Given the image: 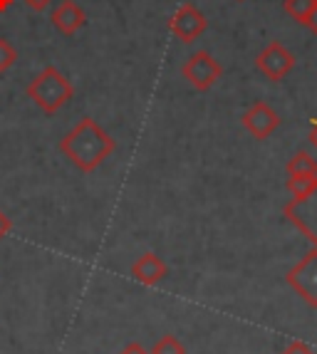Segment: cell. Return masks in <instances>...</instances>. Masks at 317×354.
Segmentation results:
<instances>
[{"label": "cell", "mask_w": 317, "mask_h": 354, "mask_svg": "<svg viewBox=\"0 0 317 354\" xmlns=\"http://www.w3.org/2000/svg\"><path fill=\"white\" fill-rule=\"evenodd\" d=\"M114 149H117V142L92 117L80 119V124L72 127L60 142V151L82 174H92L94 169H100Z\"/></svg>", "instance_id": "obj_1"}, {"label": "cell", "mask_w": 317, "mask_h": 354, "mask_svg": "<svg viewBox=\"0 0 317 354\" xmlns=\"http://www.w3.org/2000/svg\"><path fill=\"white\" fill-rule=\"evenodd\" d=\"M28 97L40 106L45 114L60 112L75 97V87L57 67L47 65L40 75L28 84Z\"/></svg>", "instance_id": "obj_2"}, {"label": "cell", "mask_w": 317, "mask_h": 354, "mask_svg": "<svg viewBox=\"0 0 317 354\" xmlns=\"http://www.w3.org/2000/svg\"><path fill=\"white\" fill-rule=\"evenodd\" d=\"M181 75L194 89L206 92V89H211L213 84L221 80V75H224V67H221V62H218L211 53L199 50V53H194L191 57L186 59V62H183Z\"/></svg>", "instance_id": "obj_3"}, {"label": "cell", "mask_w": 317, "mask_h": 354, "mask_svg": "<svg viewBox=\"0 0 317 354\" xmlns=\"http://www.w3.org/2000/svg\"><path fill=\"white\" fill-rule=\"evenodd\" d=\"M285 283L298 292V297L307 307L317 310V248L305 253L298 266L290 268L288 275H285Z\"/></svg>", "instance_id": "obj_4"}, {"label": "cell", "mask_w": 317, "mask_h": 354, "mask_svg": "<svg viewBox=\"0 0 317 354\" xmlns=\"http://www.w3.org/2000/svg\"><path fill=\"white\" fill-rule=\"evenodd\" d=\"M285 218L317 248V186L305 198H290L282 208Z\"/></svg>", "instance_id": "obj_5"}, {"label": "cell", "mask_w": 317, "mask_h": 354, "mask_svg": "<svg viewBox=\"0 0 317 354\" xmlns=\"http://www.w3.org/2000/svg\"><path fill=\"white\" fill-rule=\"evenodd\" d=\"M169 28H171V35L176 37V40L191 45V42L199 40V37L206 32L208 20H206V15L194 6V3H183V6L171 15Z\"/></svg>", "instance_id": "obj_6"}, {"label": "cell", "mask_w": 317, "mask_h": 354, "mask_svg": "<svg viewBox=\"0 0 317 354\" xmlns=\"http://www.w3.org/2000/svg\"><path fill=\"white\" fill-rule=\"evenodd\" d=\"M255 67L263 72L268 80L280 82L282 77H288V72H293L295 67V55L290 53L282 42H271L268 48H263L255 57Z\"/></svg>", "instance_id": "obj_7"}, {"label": "cell", "mask_w": 317, "mask_h": 354, "mask_svg": "<svg viewBox=\"0 0 317 354\" xmlns=\"http://www.w3.org/2000/svg\"><path fill=\"white\" fill-rule=\"evenodd\" d=\"M241 124L248 134L263 142L280 127V114L268 102H255V104H251L246 109V114L241 117Z\"/></svg>", "instance_id": "obj_8"}, {"label": "cell", "mask_w": 317, "mask_h": 354, "mask_svg": "<svg viewBox=\"0 0 317 354\" xmlns=\"http://www.w3.org/2000/svg\"><path fill=\"white\" fill-rule=\"evenodd\" d=\"M50 23H53L55 30H60L62 35L72 37L77 30H82L84 23H87V15L75 0H62L53 12H50Z\"/></svg>", "instance_id": "obj_9"}, {"label": "cell", "mask_w": 317, "mask_h": 354, "mask_svg": "<svg viewBox=\"0 0 317 354\" xmlns=\"http://www.w3.org/2000/svg\"><path fill=\"white\" fill-rule=\"evenodd\" d=\"M132 275L134 280H139L141 285H158L161 280L169 278V266L164 263V258H158L156 253H144L134 266H132Z\"/></svg>", "instance_id": "obj_10"}, {"label": "cell", "mask_w": 317, "mask_h": 354, "mask_svg": "<svg viewBox=\"0 0 317 354\" xmlns=\"http://www.w3.org/2000/svg\"><path fill=\"white\" fill-rule=\"evenodd\" d=\"M285 174L288 176H302V174H317V159L307 151L293 153V159L285 166Z\"/></svg>", "instance_id": "obj_11"}, {"label": "cell", "mask_w": 317, "mask_h": 354, "mask_svg": "<svg viewBox=\"0 0 317 354\" xmlns=\"http://www.w3.org/2000/svg\"><path fill=\"white\" fill-rule=\"evenodd\" d=\"M288 191L293 194V198H305L312 189L317 186V174H302V176H288L285 181Z\"/></svg>", "instance_id": "obj_12"}, {"label": "cell", "mask_w": 317, "mask_h": 354, "mask_svg": "<svg viewBox=\"0 0 317 354\" xmlns=\"http://www.w3.org/2000/svg\"><path fill=\"white\" fill-rule=\"evenodd\" d=\"M312 6H315V0H282V10L288 12L293 20H298V23H302V25H305Z\"/></svg>", "instance_id": "obj_13"}, {"label": "cell", "mask_w": 317, "mask_h": 354, "mask_svg": "<svg viewBox=\"0 0 317 354\" xmlns=\"http://www.w3.org/2000/svg\"><path fill=\"white\" fill-rule=\"evenodd\" d=\"M152 354H186V347L179 342L176 337L166 335V337H161L156 344H154Z\"/></svg>", "instance_id": "obj_14"}, {"label": "cell", "mask_w": 317, "mask_h": 354, "mask_svg": "<svg viewBox=\"0 0 317 354\" xmlns=\"http://www.w3.org/2000/svg\"><path fill=\"white\" fill-rule=\"evenodd\" d=\"M15 59H18V53H15V48H12L6 37H0V72H6L8 67L15 65Z\"/></svg>", "instance_id": "obj_15"}, {"label": "cell", "mask_w": 317, "mask_h": 354, "mask_svg": "<svg viewBox=\"0 0 317 354\" xmlns=\"http://www.w3.org/2000/svg\"><path fill=\"white\" fill-rule=\"evenodd\" d=\"M282 354H315V352H312L310 344H305L302 339H293L288 347L282 349Z\"/></svg>", "instance_id": "obj_16"}, {"label": "cell", "mask_w": 317, "mask_h": 354, "mask_svg": "<svg viewBox=\"0 0 317 354\" xmlns=\"http://www.w3.org/2000/svg\"><path fill=\"white\" fill-rule=\"evenodd\" d=\"M305 28L310 30L312 35H317V0H315V6H312L310 15H307V20H305Z\"/></svg>", "instance_id": "obj_17"}, {"label": "cell", "mask_w": 317, "mask_h": 354, "mask_svg": "<svg viewBox=\"0 0 317 354\" xmlns=\"http://www.w3.org/2000/svg\"><path fill=\"white\" fill-rule=\"evenodd\" d=\"M10 230H12V221L8 218L6 213L0 211V241H3V238H6L8 233H10Z\"/></svg>", "instance_id": "obj_18"}, {"label": "cell", "mask_w": 317, "mask_h": 354, "mask_svg": "<svg viewBox=\"0 0 317 354\" xmlns=\"http://www.w3.org/2000/svg\"><path fill=\"white\" fill-rule=\"evenodd\" d=\"M23 3L28 8H33V10L42 12V10H47V8H50V3H53V0H23Z\"/></svg>", "instance_id": "obj_19"}, {"label": "cell", "mask_w": 317, "mask_h": 354, "mask_svg": "<svg viewBox=\"0 0 317 354\" xmlns=\"http://www.w3.org/2000/svg\"><path fill=\"white\" fill-rule=\"evenodd\" d=\"M119 354H152V352H147V349L141 347L139 342H129V344H127V347H124Z\"/></svg>", "instance_id": "obj_20"}, {"label": "cell", "mask_w": 317, "mask_h": 354, "mask_svg": "<svg viewBox=\"0 0 317 354\" xmlns=\"http://www.w3.org/2000/svg\"><path fill=\"white\" fill-rule=\"evenodd\" d=\"M307 139H310V144L317 149V117L310 122V134H307Z\"/></svg>", "instance_id": "obj_21"}, {"label": "cell", "mask_w": 317, "mask_h": 354, "mask_svg": "<svg viewBox=\"0 0 317 354\" xmlns=\"http://www.w3.org/2000/svg\"><path fill=\"white\" fill-rule=\"evenodd\" d=\"M12 3H15V0H0V12H6L8 8L12 6Z\"/></svg>", "instance_id": "obj_22"}, {"label": "cell", "mask_w": 317, "mask_h": 354, "mask_svg": "<svg viewBox=\"0 0 317 354\" xmlns=\"http://www.w3.org/2000/svg\"><path fill=\"white\" fill-rule=\"evenodd\" d=\"M238 3H243V0H238Z\"/></svg>", "instance_id": "obj_23"}]
</instances>
